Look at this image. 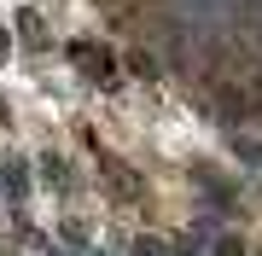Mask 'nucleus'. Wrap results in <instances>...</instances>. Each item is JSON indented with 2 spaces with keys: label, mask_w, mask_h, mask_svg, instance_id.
I'll list each match as a JSON object with an SVG mask.
<instances>
[{
  "label": "nucleus",
  "mask_w": 262,
  "mask_h": 256,
  "mask_svg": "<svg viewBox=\"0 0 262 256\" xmlns=\"http://www.w3.org/2000/svg\"><path fill=\"white\" fill-rule=\"evenodd\" d=\"M70 58H76V64H82L94 82H105V70H111V58H105V53H94L88 41H76V47H70Z\"/></svg>",
  "instance_id": "1"
},
{
  "label": "nucleus",
  "mask_w": 262,
  "mask_h": 256,
  "mask_svg": "<svg viewBox=\"0 0 262 256\" xmlns=\"http://www.w3.org/2000/svg\"><path fill=\"white\" fill-rule=\"evenodd\" d=\"M0 180H6V192H12V198H24V187H29V180H24V163H18V157L6 163V175H0Z\"/></svg>",
  "instance_id": "2"
},
{
  "label": "nucleus",
  "mask_w": 262,
  "mask_h": 256,
  "mask_svg": "<svg viewBox=\"0 0 262 256\" xmlns=\"http://www.w3.org/2000/svg\"><path fill=\"white\" fill-rule=\"evenodd\" d=\"M134 256H169L163 239H134Z\"/></svg>",
  "instance_id": "3"
},
{
  "label": "nucleus",
  "mask_w": 262,
  "mask_h": 256,
  "mask_svg": "<svg viewBox=\"0 0 262 256\" xmlns=\"http://www.w3.org/2000/svg\"><path fill=\"white\" fill-rule=\"evenodd\" d=\"M215 256H245V245H239L233 233H227V239H215Z\"/></svg>",
  "instance_id": "4"
},
{
  "label": "nucleus",
  "mask_w": 262,
  "mask_h": 256,
  "mask_svg": "<svg viewBox=\"0 0 262 256\" xmlns=\"http://www.w3.org/2000/svg\"><path fill=\"white\" fill-rule=\"evenodd\" d=\"M6 53H12V35H6V29H0V64H6Z\"/></svg>",
  "instance_id": "5"
},
{
  "label": "nucleus",
  "mask_w": 262,
  "mask_h": 256,
  "mask_svg": "<svg viewBox=\"0 0 262 256\" xmlns=\"http://www.w3.org/2000/svg\"><path fill=\"white\" fill-rule=\"evenodd\" d=\"M0 123H6V105H0Z\"/></svg>",
  "instance_id": "6"
}]
</instances>
